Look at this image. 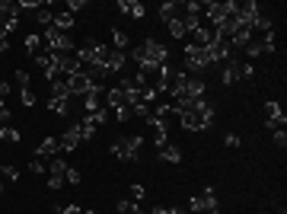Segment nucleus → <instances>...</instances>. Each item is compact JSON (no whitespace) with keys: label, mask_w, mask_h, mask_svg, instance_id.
<instances>
[{"label":"nucleus","mask_w":287,"mask_h":214,"mask_svg":"<svg viewBox=\"0 0 287 214\" xmlns=\"http://www.w3.org/2000/svg\"><path fill=\"white\" fill-rule=\"evenodd\" d=\"M80 102H83V109H87V115H90V112H99V109H102V87L96 83L87 96H80Z\"/></svg>","instance_id":"f8f14e48"},{"label":"nucleus","mask_w":287,"mask_h":214,"mask_svg":"<svg viewBox=\"0 0 287 214\" xmlns=\"http://www.w3.org/2000/svg\"><path fill=\"white\" fill-rule=\"evenodd\" d=\"M35 19H39L42 26L48 29V26H51V19H54V13H51V10H39V13H35Z\"/></svg>","instance_id":"c756f323"},{"label":"nucleus","mask_w":287,"mask_h":214,"mask_svg":"<svg viewBox=\"0 0 287 214\" xmlns=\"http://www.w3.org/2000/svg\"><path fill=\"white\" fill-rule=\"evenodd\" d=\"M118 214H140V205L131 201V198H122V201H118Z\"/></svg>","instance_id":"393cba45"},{"label":"nucleus","mask_w":287,"mask_h":214,"mask_svg":"<svg viewBox=\"0 0 287 214\" xmlns=\"http://www.w3.org/2000/svg\"><path fill=\"white\" fill-rule=\"evenodd\" d=\"M48 93H51L54 99H70V90H67V80L64 77H58V80L48 83Z\"/></svg>","instance_id":"f3484780"},{"label":"nucleus","mask_w":287,"mask_h":214,"mask_svg":"<svg viewBox=\"0 0 287 214\" xmlns=\"http://www.w3.org/2000/svg\"><path fill=\"white\" fill-rule=\"evenodd\" d=\"M19 99H22V105H26V109H32V105H35V93H32L29 87H22V96H19Z\"/></svg>","instance_id":"2f4dec72"},{"label":"nucleus","mask_w":287,"mask_h":214,"mask_svg":"<svg viewBox=\"0 0 287 214\" xmlns=\"http://www.w3.org/2000/svg\"><path fill=\"white\" fill-rule=\"evenodd\" d=\"M223 144H226V147H239V138H236V135H226Z\"/></svg>","instance_id":"79ce46f5"},{"label":"nucleus","mask_w":287,"mask_h":214,"mask_svg":"<svg viewBox=\"0 0 287 214\" xmlns=\"http://www.w3.org/2000/svg\"><path fill=\"white\" fill-rule=\"evenodd\" d=\"M131 115H134V112H131V109H128V105H125V109H115V118H118V122H128V118H131Z\"/></svg>","instance_id":"ea45409f"},{"label":"nucleus","mask_w":287,"mask_h":214,"mask_svg":"<svg viewBox=\"0 0 287 214\" xmlns=\"http://www.w3.org/2000/svg\"><path fill=\"white\" fill-rule=\"evenodd\" d=\"M265 118H287V115L281 112V105L274 102V99H268V102H265Z\"/></svg>","instance_id":"cd10ccee"},{"label":"nucleus","mask_w":287,"mask_h":214,"mask_svg":"<svg viewBox=\"0 0 287 214\" xmlns=\"http://www.w3.org/2000/svg\"><path fill=\"white\" fill-rule=\"evenodd\" d=\"M188 211H205V201H201V195L188 198Z\"/></svg>","instance_id":"58836bf2"},{"label":"nucleus","mask_w":287,"mask_h":214,"mask_svg":"<svg viewBox=\"0 0 287 214\" xmlns=\"http://www.w3.org/2000/svg\"><path fill=\"white\" fill-rule=\"evenodd\" d=\"M70 102H74V99H54V96H48V112H54V115H67Z\"/></svg>","instance_id":"aec40b11"},{"label":"nucleus","mask_w":287,"mask_h":214,"mask_svg":"<svg viewBox=\"0 0 287 214\" xmlns=\"http://www.w3.org/2000/svg\"><path fill=\"white\" fill-rule=\"evenodd\" d=\"M169 214H185V211L182 208H169Z\"/></svg>","instance_id":"de8ad7c7"},{"label":"nucleus","mask_w":287,"mask_h":214,"mask_svg":"<svg viewBox=\"0 0 287 214\" xmlns=\"http://www.w3.org/2000/svg\"><path fill=\"white\" fill-rule=\"evenodd\" d=\"M64 173H67V160H61V157L48 160V189H51V192H58V189L67 185L64 182Z\"/></svg>","instance_id":"0eeeda50"},{"label":"nucleus","mask_w":287,"mask_h":214,"mask_svg":"<svg viewBox=\"0 0 287 214\" xmlns=\"http://www.w3.org/2000/svg\"><path fill=\"white\" fill-rule=\"evenodd\" d=\"M16 80L22 83V87H29V74H26V70H16Z\"/></svg>","instance_id":"c03bdc74"},{"label":"nucleus","mask_w":287,"mask_h":214,"mask_svg":"<svg viewBox=\"0 0 287 214\" xmlns=\"http://www.w3.org/2000/svg\"><path fill=\"white\" fill-rule=\"evenodd\" d=\"M271 138H274V144H278L281 150L287 147V131H284V128H281V131H271Z\"/></svg>","instance_id":"473e14b6"},{"label":"nucleus","mask_w":287,"mask_h":214,"mask_svg":"<svg viewBox=\"0 0 287 214\" xmlns=\"http://www.w3.org/2000/svg\"><path fill=\"white\" fill-rule=\"evenodd\" d=\"M83 7H87V0H70V4H67V13H74V16H77Z\"/></svg>","instance_id":"c9c22d12"},{"label":"nucleus","mask_w":287,"mask_h":214,"mask_svg":"<svg viewBox=\"0 0 287 214\" xmlns=\"http://www.w3.org/2000/svg\"><path fill=\"white\" fill-rule=\"evenodd\" d=\"M166 26H169V35H173V39H179V42L188 39V29H185L182 19H173V22H166Z\"/></svg>","instance_id":"4be33fe9"},{"label":"nucleus","mask_w":287,"mask_h":214,"mask_svg":"<svg viewBox=\"0 0 287 214\" xmlns=\"http://www.w3.org/2000/svg\"><path fill=\"white\" fill-rule=\"evenodd\" d=\"M61 141V153H70V150H77V144H83V135H80V125H70L67 131L58 138Z\"/></svg>","instance_id":"1a4fd4ad"},{"label":"nucleus","mask_w":287,"mask_h":214,"mask_svg":"<svg viewBox=\"0 0 287 214\" xmlns=\"http://www.w3.org/2000/svg\"><path fill=\"white\" fill-rule=\"evenodd\" d=\"M67 80V90H70V99H77V96H87V93L96 87V83L87 77V74H83V70H80V74H70V77H64Z\"/></svg>","instance_id":"6e6552de"},{"label":"nucleus","mask_w":287,"mask_h":214,"mask_svg":"<svg viewBox=\"0 0 287 214\" xmlns=\"http://www.w3.org/2000/svg\"><path fill=\"white\" fill-rule=\"evenodd\" d=\"M160 160H166V163H179V160H182V150L173 147V144H166V147H160Z\"/></svg>","instance_id":"412c9836"},{"label":"nucleus","mask_w":287,"mask_h":214,"mask_svg":"<svg viewBox=\"0 0 287 214\" xmlns=\"http://www.w3.org/2000/svg\"><path fill=\"white\" fill-rule=\"evenodd\" d=\"M0 176H4L7 182H16L19 179V170H16V166H10V163H0Z\"/></svg>","instance_id":"a878e982"},{"label":"nucleus","mask_w":287,"mask_h":214,"mask_svg":"<svg viewBox=\"0 0 287 214\" xmlns=\"http://www.w3.org/2000/svg\"><path fill=\"white\" fill-rule=\"evenodd\" d=\"M220 80L226 83V87H233L236 80H243V61H236V55H233L230 61L223 64V74H220Z\"/></svg>","instance_id":"9d476101"},{"label":"nucleus","mask_w":287,"mask_h":214,"mask_svg":"<svg viewBox=\"0 0 287 214\" xmlns=\"http://www.w3.org/2000/svg\"><path fill=\"white\" fill-rule=\"evenodd\" d=\"M182 13H185V4H176V0H166V4L160 7V19H163V22L182 19Z\"/></svg>","instance_id":"4468645a"},{"label":"nucleus","mask_w":287,"mask_h":214,"mask_svg":"<svg viewBox=\"0 0 287 214\" xmlns=\"http://www.w3.org/2000/svg\"><path fill=\"white\" fill-rule=\"evenodd\" d=\"M83 214H96V211H83Z\"/></svg>","instance_id":"09e8293b"},{"label":"nucleus","mask_w":287,"mask_h":214,"mask_svg":"<svg viewBox=\"0 0 287 214\" xmlns=\"http://www.w3.org/2000/svg\"><path fill=\"white\" fill-rule=\"evenodd\" d=\"M128 195H131V201H140L147 192H144V185H131V189H128Z\"/></svg>","instance_id":"f704fd0d"},{"label":"nucleus","mask_w":287,"mask_h":214,"mask_svg":"<svg viewBox=\"0 0 287 214\" xmlns=\"http://www.w3.org/2000/svg\"><path fill=\"white\" fill-rule=\"evenodd\" d=\"M128 55H131V61L137 64V70H144L147 77H153L163 64H169V48H166L163 42H153V39H147L144 45H137V48H131Z\"/></svg>","instance_id":"f257e3e1"},{"label":"nucleus","mask_w":287,"mask_h":214,"mask_svg":"<svg viewBox=\"0 0 287 214\" xmlns=\"http://www.w3.org/2000/svg\"><path fill=\"white\" fill-rule=\"evenodd\" d=\"M29 170H32L35 176H42V173H45V160H39V157H32V163H29Z\"/></svg>","instance_id":"72a5a7b5"},{"label":"nucleus","mask_w":287,"mask_h":214,"mask_svg":"<svg viewBox=\"0 0 287 214\" xmlns=\"http://www.w3.org/2000/svg\"><path fill=\"white\" fill-rule=\"evenodd\" d=\"M252 74H255V67L243 61V80H252Z\"/></svg>","instance_id":"a19ab883"},{"label":"nucleus","mask_w":287,"mask_h":214,"mask_svg":"<svg viewBox=\"0 0 287 214\" xmlns=\"http://www.w3.org/2000/svg\"><path fill=\"white\" fill-rule=\"evenodd\" d=\"M19 10H39V7H45L42 0H22V4H16Z\"/></svg>","instance_id":"4c0bfd02"},{"label":"nucleus","mask_w":287,"mask_h":214,"mask_svg":"<svg viewBox=\"0 0 287 214\" xmlns=\"http://www.w3.org/2000/svg\"><path fill=\"white\" fill-rule=\"evenodd\" d=\"M26 48L32 55H39V35H26Z\"/></svg>","instance_id":"e433bc0d"},{"label":"nucleus","mask_w":287,"mask_h":214,"mask_svg":"<svg viewBox=\"0 0 287 214\" xmlns=\"http://www.w3.org/2000/svg\"><path fill=\"white\" fill-rule=\"evenodd\" d=\"M61 214H83V208H77V205H64Z\"/></svg>","instance_id":"37998d69"},{"label":"nucleus","mask_w":287,"mask_h":214,"mask_svg":"<svg viewBox=\"0 0 287 214\" xmlns=\"http://www.w3.org/2000/svg\"><path fill=\"white\" fill-rule=\"evenodd\" d=\"M0 192H4V185H0Z\"/></svg>","instance_id":"8fccbe9b"},{"label":"nucleus","mask_w":287,"mask_h":214,"mask_svg":"<svg viewBox=\"0 0 287 214\" xmlns=\"http://www.w3.org/2000/svg\"><path fill=\"white\" fill-rule=\"evenodd\" d=\"M0 42H4V35H0Z\"/></svg>","instance_id":"3c124183"},{"label":"nucleus","mask_w":287,"mask_h":214,"mask_svg":"<svg viewBox=\"0 0 287 214\" xmlns=\"http://www.w3.org/2000/svg\"><path fill=\"white\" fill-rule=\"evenodd\" d=\"M118 10H122L125 16H131V19H144V16H147V10H144L140 0H118Z\"/></svg>","instance_id":"2eb2a0df"},{"label":"nucleus","mask_w":287,"mask_h":214,"mask_svg":"<svg viewBox=\"0 0 287 214\" xmlns=\"http://www.w3.org/2000/svg\"><path fill=\"white\" fill-rule=\"evenodd\" d=\"M112 48L115 51H128V35L122 29H112Z\"/></svg>","instance_id":"5701e85b"},{"label":"nucleus","mask_w":287,"mask_h":214,"mask_svg":"<svg viewBox=\"0 0 287 214\" xmlns=\"http://www.w3.org/2000/svg\"><path fill=\"white\" fill-rule=\"evenodd\" d=\"M153 214H169V208H166V205H153Z\"/></svg>","instance_id":"49530a36"},{"label":"nucleus","mask_w":287,"mask_h":214,"mask_svg":"<svg viewBox=\"0 0 287 214\" xmlns=\"http://www.w3.org/2000/svg\"><path fill=\"white\" fill-rule=\"evenodd\" d=\"M140 150H144V138L140 135H122V138L112 141V157L125 160V163H137Z\"/></svg>","instance_id":"7ed1b4c3"},{"label":"nucleus","mask_w":287,"mask_h":214,"mask_svg":"<svg viewBox=\"0 0 287 214\" xmlns=\"http://www.w3.org/2000/svg\"><path fill=\"white\" fill-rule=\"evenodd\" d=\"M125 61H128V55H125V51L109 48V58H105V70H109V74H118V70L125 67Z\"/></svg>","instance_id":"dca6fc26"},{"label":"nucleus","mask_w":287,"mask_h":214,"mask_svg":"<svg viewBox=\"0 0 287 214\" xmlns=\"http://www.w3.org/2000/svg\"><path fill=\"white\" fill-rule=\"evenodd\" d=\"M179 125L185 131H208L214 125V105L208 99H195V105L185 112H179Z\"/></svg>","instance_id":"f03ea898"},{"label":"nucleus","mask_w":287,"mask_h":214,"mask_svg":"<svg viewBox=\"0 0 287 214\" xmlns=\"http://www.w3.org/2000/svg\"><path fill=\"white\" fill-rule=\"evenodd\" d=\"M7 96H10V87H7V83H4V80H0V102H4Z\"/></svg>","instance_id":"a18cd8bd"},{"label":"nucleus","mask_w":287,"mask_h":214,"mask_svg":"<svg viewBox=\"0 0 287 214\" xmlns=\"http://www.w3.org/2000/svg\"><path fill=\"white\" fill-rule=\"evenodd\" d=\"M201 201H205V211H208V214H217V211H220V205H217V192H214L211 185H205V195H201Z\"/></svg>","instance_id":"6ab92c4d"},{"label":"nucleus","mask_w":287,"mask_h":214,"mask_svg":"<svg viewBox=\"0 0 287 214\" xmlns=\"http://www.w3.org/2000/svg\"><path fill=\"white\" fill-rule=\"evenodd\" d=\"M243 51H246V58H262V55H265V45H262V39H252Z\"/></svg>","instance_id":"b1692460"},{"label":"nucleus","mask_w":287,"mask_h":214,"mask_svg":"<svg viewBox=\"0 0 287 214\" xmlns=\"http://www.w3.org/2000/svg\"><path fill=\"white\" fill-rule=\"evenodd\" d=\"M217 61H214V51L211 48H198V45H185V67H188V74H198V70H208L214 67Z\"/></svg>","instance_id":"20e7f679"},{"label":"nucleus","mask_w":287,"mask_h":214,"mask_svg":"<svg viewBox=\"0 0 287 214\" xmlns=\"http://www.w3.org/2000/svg\"><path fill=\"white\" fill-rule=\"evenodd\" d=\"M281 214H284V211H281Z\"/></svg>","instance_id":"603ef678"},{"label":"nucleus","mask_w":287,"mask_h":214,"mask_svg":"<svg viewBox=\"0 0 287 214\" xmlns=\"http://www.w3.org/2000/svg\"><path fill=\"white\" fill-rule=\"evenodd\" d=\"M83 179V176H80V170H74V166H67V173H64V182H70V185H77Z\"/></svg>","instance_id":"7c9ffc66"},{"label":"nucleus","mask_w":287,"mask_h":214,"mask_svg":"<svg viewBox=\"0 0 287 214\" xmlns=\"http://www.w3.org/2000/svg\"><path fill=\"white\" fill-rule=\"evenodd\" d=\"M16 22H19V7L13 0H0V35L13 32Z\"/></svg>","instance_id":"423d86ee"},{"label":"nucleus","mask_w":287,"mask_h":214,"mask_svg":"<svg viewBox=\"0 0 287 214\" xmlns=\"http://www.w3.org/2000/svg\"><path fill=\"white\" fill-rule=\"evenodd\" d=\"M173 74H176V70H173L169 64H163V67L157 70V80H153V90H157V93H169V90H173Z\"/></svg>","instance_id":"ddd939ff"},{"label":"nucleus","mask_w":287,"mask_h":214,"mask_svg":"<svg viewBox=\"0 0 287 214\" xmlns=\"http://www.w3.org/2000/svg\"><path fill=\"white\" fill-rule=\"evenodd\" d=\"M284 125H287V118H265V128H268V131H281Z\"/></svg>","instance_id":"c85d7f7f"},{"label":"nucleus","mask_w":287,"mask_h":214,"mask_svg":"<svg viewBox=\"0 0 287 214\" xmlns=\"http://www.w3.org/2000/svg\"><path fill=\"white\" fill-rule=\"evenodd\" d=\"M58 153H61V141H58V138H45L42 141V144L39 147H35V157H39V160H51V157H58Z\"/></svg>","instance_id":"9b49d317"},{"label":"nucleus","mask_w":287,"mask_h":214,"mask_svg":"<svg viewBox=\"0 0 287 214\" xmlns=\"http://www.w3.org/2000/svg\"><path fill=\"white\" fill-rule=\"evenodd\" d=\"M0 141H7V144H16V141H19V131H16V128H10V125H4V128H0Z\"/></svg>","instance_id":"bb28decb"},{"label":"nucleus","mask_w":287,"mask_h":214,"mask_svg":"<svg viewBox=\"0 0 287 214\" xmlns=\"http://www.w3.org/2000/svg\"><path fill=\"white\" fill-rule=\"evenodd\" d=\"M45 45H48V51H58V55H70V51L77 48L74 39H70L67 32H58L54 26L45 29Z\"/></svg>","instance_id":"39448f33"},{"label":"nucleus","mask_w":287,"mask_h":214,"mask_svg":"<svg viewBox=\"0 0 287 214\" xmlns=\"http://www.w3.org/2000/svg\"><path fill=\"white\" fill-rule=\"evenodd\" d=\"M74 13H67V10H61V13H54V19H51V26L58 29V32H67L70 26H74Z\"/></svg>","instance_id":"a211bd4d"}]
</instances>
